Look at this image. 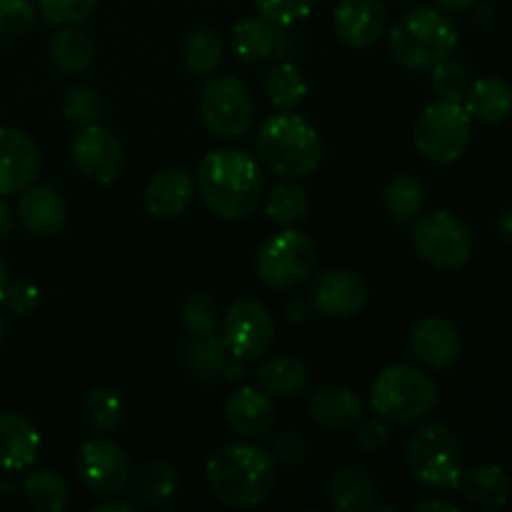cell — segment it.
Here are the masks:
<instances>
[{
  "instance_id": "6da1fadb",
  "label": "cell",
  "mask_w": 512,
  "mask_h": 512,
  "mask_svg": "<svg viewBox=\"0 0 512 512\" xmlns=\"http://www.w3.org/2000/svg\"><path fill=\"white\" fill-rule=\"evenodd\" d=\"M198 193L205 208L220 220H245L258 210L265 195V173L245 150H213L198 165Z\"/></svg>"
},
{
  "instance_id": "7a4b0ae2",
  "label": "cell",
  "mask_w": 512,
  "mask_h": 512,
  "mask_svg": "<svg viewBox=\"0 0 512 512\" xmlns=\"http://www.w3.org/2000/svg\"><path fill=\"white\" fill-rule=\"evenodd\" d=\"M208 488L228 508H255L278 485L273 453L255 443H230L208 460Z\"/></svg>"
},
{
  "instance_id": "3957f363",
  "label": "cell",
  "mask_w": 512,
  "mask_h": 512,
  "mask_svg": "<svg viewBox=\"0 0 512 512\" xmlns=\"http://www.w3.org/2000/svg\"><path fill=\"white\" fill-rule=\"evenodd\" d=\"M260 160L270 173L280 178H308L323 165L325 145L315 125H310L303 115L275 113L263 120L255 140Z\"/></svg>"
},
{
  "instance_id": "277c9868",
  "label": "cell",
  "mask_w": 512,
  "mask_h": 512,
  "mask_svg": "<svg viewBox=\"0 0 512 512\" xmlns=\"http://www.w3.org/2000/svg\"><path fill=\"white\" fill-rule=\"evenodd\" d=\"M458 45V28L438 8L408 10L390 30V53L410 70H428L450 58Z\"/></svg>"
},
{
  "instance_id": "5b68a950",
  "label": "cell",
  "mask_w": 512,
  "mask_h": 512,
  "mask_svg": "<svg viewBox=\"0 0 512 512\" xmlns=\"http://www.w3.org/2000/svg\"><path fill=\"white\" fill-rule=\"evenodd\" d=\"M370 405L375 415L390 423H418L428 418L438 405V388L433 378L415 365L395 363L375 378Z\"/></svg>"
},
{
  "instance_id": "8992f818",
  "label": "cell",
  "mask_w": 512,
  "mask_h": 512,
  "mask_svg": "<svg viewBox=\"0 0 512 512\" xmlns=\"http://www.w3.org/2000/svg\"><path fill=\"white\" fill-rule=\"evenodd\" d=\"M405 465L425 488L453 490L463 478L465 448L458 435L445 425H425L408 440Z\"/></svg>"
},
{
  "instance_id": "52a82bcc",
  "label": "cell",
  "mask_w": 512,
  "mask_h": 512,
  "mask_svg": "<svg viewBox=\"0 0 512 512\" xmlns=\"http://www.w3.org/2000/svg\"><path fill=\"white\" fill-rule=\"evenodd\" d=\"M318 268V248L308 233L283 228L270 235L255 253V273L268 288L293 290L313 278Z\"/></svg>"
},
{
  "instance_id": "ba28073f",
  "label": "cell",
  "mask_w": 512,
  "mask_h": 512,
  "mask_svg": "<svg viewBox=\"0 0 512 512\" xmlns=\"http://www.w3.org/2000/svg\"><path fill=\"white\" fill-rule=\"evenodd\" d=\"M473 135V118L453 100L430 103L415 123V148L430 163L450 165L463 158Z\"/></svg>"
},
{
  "instance_id": "9c48e42d",
  "label": "cell",
  "mask_w": 512,
  "mask_h": 512,
  "mask_svg": "<svg viewBox=\"0 0 512 512\" xmlns=\"http://www.w3.org/2000/svg\"><path fill=\"white\" fill-rule=\"evenodd\" d=\"M413 248L433 268L460 270L473 258V233L468 223L450 210H433L415 220Z\"/></svg>"
},
{
  "instance_id": "30bf717a",
  "label": "cell",
  "mask_w": 512,
  "mask_h": 512,
  "mask_svg": "<svg viewBox=\"0 0 512 512\" xmlns=\"http://www.w3.org/2000/svg\"><path fill=\"white\" fill-rule=\"evenodd\" d=\"M200 115L215 135L225 140L243 138L255 120V98L243 80L220 75L208 80L200 93Z\"/></svg>"
},
{
  "instance_id": "8fae6325",
  "label": "cell",
  "mask_w": 512,
  "mask_h": 512,
  "mask_svg": "<svg viewBox=\"0 0 512 512\" xmlns=\"http://www.w3.org/2000/svg\"><path fill=\"white\" fill-rule=\"evenodd\" d=\"M75 473L90 493L118 498L133 478V465L125 450L110 438L85 440L75 453Z\"/></svg>"
},
{
  "instance_id": "7c38bea8",
  "label": "cell",
  "mask_w": 512,
  "mask_h": 512,
  "mask_svg": "<svg viewBox=\"0 0 512 512\" xmlns=\"http://www.w3.org/2000/svg\"><path fill=\"white\" fill-rule=\"evenodd\" d=\"M275 338V320L260 300H235L223 320V340L235 358H263Z\"/></svg>"
},
{
  "instance_id": "4fadbf2b",
  "label": "cell",
  "mask_w": 512,
  "mask_h": 512,
  "mask_svg": "<svg viewBox=\"0 0 512 512\" xmlns=\"http://www.w3.org/2000/svg\"><path fill=\"white\" fill-rule=\"evenodd\" d=\"M70 153H73L75 168L100 185L115 183L125 168L123 143L115 138V133L98 123L83 125V130L75 133Z\"/></svg>"
},
{
  "instance_id": "5bb4252c",
  "label": "cell",
  "mask_w": 512,
  "mask_h": 512,
  "mask_svg": "<svg viewBox=\"0 0 512 512\" xmlns=\"http://www.w3.org/2000/svg\"><path fill=\"white\" fill-rule=\"evenodd\" d=\"M368 283L353 270H325L310 288V305L325 318H350L368 305Z\"/></svg>"
},
{
  "instance_id": "9a60e30c",
  "label": "cell",
  "mask_w": 512,
  "mask_h": 512,
  "mask_svg": "<svg viewBox=\"0 0 512 512\" xmlns=\"http://www.w3.org/2000/svg\"><path fill=\"white\" fill-rule=\"evenodd\" d=\"M40 170V150L28 133L0 125V195L23 193Z\"/></svg>"
},
{
  "instance_id": "2e32d148",
  "label": "cell",
  "mask_w": 512,
  "mask_h": 512,
  "mask_svg": "<svg viewBox=\"0 0 512 512\" xmlns=\"http://www.w3.org/2000/svg\"><path fill=\"white\" fill-rule=\"evenodd\" d=\"M333 23L335 33L348 48L365 50L383 38L388 13L383 0H340Z\"/></svg>"
},
{
  "instance_id": "e0dca14e",
  "label": "cell",
  "mask_w": 512,
  "mask_h": 512,
  "mask_svg": "<svg viewBox=\"0 0 512 512\" xmlns=\"http://www.w3.org/2000/svg\"><path fill=\"white\" fill-rule=\"evenodd\" d=\"M15 218L23 225L25 233L35 238H50V235H58L68 223V205L58 190L48 185H35V188L28 185L18 198Z\"/></svg>"
},
{
  "instance_id": "ac0fdd59",
  "label": "cell",
  "mask_w": 512,
  "mask_h": 512,
  "mask_svg": "<svg viewBox=\"0 0 512 512\" xmlns=\"http://www.w3.org/2000/svg\"><path fill=\"white\" fill-rule=\"evenodd\" d=\"M410 348L415 358L433 370H448L463 355V340L453 323L443 318H423L410 330Z\"/></svg>"
},
{
  "instance_id": "d6986e66",
  "label": "cell",
  "mask_w": 512,
  "mask_h": 512,
  "mask_svg": "<svg viewBox=\"0 0 512 512\" xmlns=\"http://www.w3.org/2000/svg\"><path fill=\"white\" fill-rule=\"evenodd\" d=\"M225 420L230 430L243 438H268L278 420V410L265 390L238 388L225 403Z\"/></svg>"
},
{
  "instance_id": "ffe728a7",
  "label": "cell",
  "mask_w": 512,
  "mask_h": 512,
  "mask_svg": "<svg viewBox=\"0 0 512 512\" xmlns=\"http://www.w3.org/2000/svg\"><path fill=\"white\" fill-rule=\"evenodd\" d=\"M363 415V398L348 385H323L310 395V418L325 430H350Z\"/></svg>"
},
{
  "instance_id": "44dd1931",
  "label": "cell",
  "mask_w": 512,
  "mask_h": 512,
  "mask_svg": "<svg viewBox=\"0 0 512 512\" xmlns=\"http://www.w3.org/2000/svg\"><path fill=\"white\" fill-rule=\"evenodd\" d=\"M195 180L188 170L168 168L155 173L145 185V208L153 218H178L193 200Z\"/></svg>"
},
{
  "instance_id": "7402d4cb",
  "label": "cell",
  "mask_w": 512,
  "mask_h": 512,
  "mask_svg": "<svg viewBox=\"0 0 512 512\" xmlns=\"http://www.w3.org/2000/svg\"><path fill=\"white\" fill-rule=\"evenodd\" d=\"M40 435L23 413H0V470L20 473L38 458Z\"/></svg>"
},
{
  "instance_id": "603a6c76",
  "label": "cell",
  "mask_w": 512,
  "mask_h": 512,
  "mask_svg": "<svg viewBox=\"0 0 512 512\" xmlns=\"http://www.w3.org/2000/svg\"><path fill=\"white\" fill-rule=\"evenodd\" d=\"M328 500L338 512H368L378 508V485L358 465L335 470L328 480Z\"/></svg>"
},
{
  "instance_id": "cb8c5ba5",
  "label": "cell",
  "mask_w": 512,
  "mask_h": 512,
  "mask_svg": "<svg viewBox=\"0 0 512 512\" xmlns=\"http://www.w3.org/2000/svg\"><path fill=\"white\" fill-rule=\"evenodd\" d=\"M470 118L485 125H500L512 115V85L503 78H478L465 93Z\"/></svg>"
},
{
  "instance_id": "d4e9b609",
  "label": "cell",
  "mask_w": 512,
  "mask_h": 512,
  "mask_svg": "<svg viewBox=\"0 0 512 512\" xmlns=\"http://www.w3.org/2000/svg\"><path fill=\"white\" fill-rule=\"evenodd\" d=\"M255 378L260 390H265L270 398H298L310 383L308 368L295 355H270L258 365Z\"/></svg>"
},
{
  "instance_id": "484cf974",
  "label": "cell",
  "mask_w": 512,
  "mask_h": 512,
  "mask_svg": "<svg viewBox=\"0 0 512 512\" xmlns=\"http://www.w3.org/2000/svg\"><path fill=\"white\" fill-rule=\"evenodd\" d=\"M458 488L463 490V495L470 503L480 505V508H505L512 495L508 473L495 463H483L470 470H463Z\"/></svg>"
},
{
  "instance_id": "4316f807",
  "label": "cell",
  "mask_w": 512,
  "mask_h": 512,
  "mask_svg": "<svg viewBox=\"0 0 512 512\" xmlns=\"http://www.w3.org/2000/svg\"><path fill=\"white\" fill-rule=\"evenodd\" d=\"M95 40L88 33L75 28H63L48 40V55L63 73H83L93 65Z\"/></svg>"
},
{
  "instance_id": "83f0119b",
  "label": "cell",
  "mask_w": 512,
  "mask_h": 512,
  "mask_svg": "<svg viewBox=\"0 0 512 512\" xmlns=\"http://www.w3.org/2000/svg\"><path fill=\"white\" fill-rule=\"evenodd\" d=\"M178 468L168 460H150L135 475V495L148 508L170 503L178 493Z\"/></svg>"
},
{
  "instance_id": "f1b7e54d",
  "label": "cell",
  "mask_w": 512,
  "mask_h": 512,
  "mask_svg": "<svg viewBox=\"0 0 512 512\" xmlns=\"http://www.w3.org/2000/svg\"><path fill=\"white\" fill-rule=\"evenodd\" d=\"M265 213L273 223L283 225V228H298L300 223L308 220L310 198L303 185H298L295 180H285L268 193Z\"/></svg>"
},
{
  "instance_id": "f546056e",
  "label": "cell",
  "mask_w": 512,
  "mask_h": 512,
  "mask_svg": "<svg viewBox=\"0 0 512 512\" xmlns=\"http://www.w3.org/2000/svg\"><path fill=\"white\" fill-rule=\"evenodd\" d=\"M383 205L395 223H413L425 208V188L413 175H398L383 190Z\"/></svg>"
},
{
  "instance_id": "4dcf8cb0",
  "label": "cell",
  "mask_w": 512,
  "mask_h": 512,
  "mask_svg": "<svg viewBox=\"0 0 512 512\" xmlns=\"http://www.w3.org/2000/svg\"><path fill=\"white\" fill-rule=\"evenodd\" d=\"M275 28L265 18H245L233 28L235 55L245 63H260L275 50Z\"/></svg>"
},
{
  "instance_id": "1f68e13d",
  "label": "cell",
  "mask_w": 512,
  "mask_h": 512,
  "mask_svg": "<svg viewBox=\"0 0 512 512\" xmlns=\"http://www.w3.org/2000/svg\"><path fill=\"white\" fill-rule=\"evenodd\" d=\"M25 503L40 512H63L70 505V485L50 470H35L23 480Z\"/></svg>"
},
{
  "instance_id": "d6a6232c",
  "label": "cell",
  "mask_w": 512,
  "mask_h": 512,
  "mask_svg": "<svg viewBox=\"0 0 512 512\" xmlns=\"http://www.w3.org/2000/svg\"><path fill=\"white\" fill-rule=\"evenodd\" d=\"M223 40L215 30L198 28L185 38L183 45V63L190 73L210 75L223 63Z\"/></svg>"
},
{
  "instance_id": "836d02e7",
  "label": "cell",
  "mask_w": 512,
  "mask_h": 512,
  "mask_svg": "<svg viewBox=\"0 0 512 512\" xmlns=\"http://www.w3.org/2000/svg\"><path fill=\"white\" fill-rule=\"evenodd\" d=\"M265 95L275 108L293 110L308 95V83L293 63H280L265 75Z\"/></svg>"
},
{
  "instance_id": "e575fe53",
  "label": "cell",
  "mask_w": 512,
  "mask_h": 512,
  "mask_svg": "<svg viewBox=\"0 0 512 512\" xmlns=\"http://www.w3.org/2000/svg\"><path fill=\"white\" fill-rule=\"evenodd\" d=\"M230 358V350L220 335L208 333L198 335L188 348V363L195 378L215 380L225 370V363Z\"/></svg>"
},
{
  "instance_id": "d590c367",
  "label": "cell",
  "mask_w": 512,
  "mask_h": 512,
  "mask_svg": "<svg viewBox=\"0 0 512 512\" xmlns=\"http://www.w3.org/2000/svg\"><path fill=\"white\" fill-rule=\"evenodd\" d=\"M85 418L93 433H113L123 420V400L113 388H95L85 400Z\"/></svg>"
},
{
  "instance_id": "8d00e7d4",
  "label": "cell",
  "mask_w": 512,
  "mask_h": 512,
  "mask_svg": "<svg viewBox=\"0 0 512 512\" xmlns=\"http://www.w3.org/2000/svg\"><path fill=\"white\" fill-rule=\"evenodd\" d=\"M218 318H220L218 303H215L213 295L208 293L188 295L183 308H180V320H183V325L188 328V333H193V338L215 333Z\"/></svg>"
},
{
  "instance_id": "74e56055",
  "label": "cell",
  "mask_w": 512,
  "mask_h": 512,
  "mask_svg": "<svg viewBox=\"0 0 512 512\" xmlns=\"http://www.w3.org/2000/svg\"><path fill=\"white\" fill-rule=\"evenodd\" d=\"M430 85L438 93L440 100H453V103H463L465 93L470 88L468 70L458 60H440L438 65H433V75H430Z\"/></svg>"
},
{
  "instance_id": "f35d334b",
  "label": "cell",
  "mask_w": 512,
  "mask_h": 512,
  "mask_svg": "<svg viewBox=\"0 0 512 512\" xmlns=\"http://www.w3.org/2000/svg\"><path fill=\"white\" fill-rule=\"evenodd\" d=\"M100 0H38V10L53 25H75L95 13Z\"/></svg>"
},
{
  "instance_id": "ab89813d",
  "label": "cell",
  "mask_w": 512,
  "mask_h": 512,
  "mask_svg": "<svg viewBox=\"0 0 512 512\" xmlns=\"http://www.w3.org/2000/svg\"><path fill=\"white\" fill-rule=\"evenodd\" d=\"M63 113L70 123L90 125L100 115V95L90 85H75L63 100Z\"/></svg>"
},
{
  "instance_id": "60d3db41",
  "label": "cell",
  "mask_w": 512,
  "mask_h": 512,
  "mask_svg": "<svg viewBox=\"0 0 512 512\" xmlns=\"http://www.w3.org/2000/svg\"><path fill=\"white\" fill-rule=\"evenodd\" d=\"M318 0H253L258 13L275 25H293L308 18Z\"/></svg>"
},
{
  "instance_id": "b9f144b4",
  "label": "cell",
  "mask_w": 512,
  "mask_h": 512,
  "mask_svg": "<svg viewBox=\"0 0 512 512\" xmlns=\"http://www.w3.org/2000/svg\"><path fill=\"white\" fill-rule=\"evenodd\" d=\"M35 23L33 0H0V35H23Z\"/></svg>"
},
{
  "instance_id": "7bdbcfd3",
  "label": "cell",
  "mask_w": 512,
  "mask_h": 512,
  "mask_svg": "<svg viewBox=\"0 0 512 512\" xmlns=\"http://www.w3.org/2000/svg\"><path fill=\"white\" fill-rule=\"evenodd\" d=\"M40 300V290L35 288L33 283H25V280H13L8 283L3 295L5 308L10 310L13 315H30L35 308H38Z\"/></svg>"
},
{
  "instance_id": "ee69618b",
  "label": "cell",
  "mask_w": 512,
  "mask_h": 512,
  "mask_svg": "<svg viewBox=\"0 0 512 512\" xmlns=\"http://www.w3.org/2000/svg\"><path fill=\"white\" fill-rule=\"evenodd\" d=\"M305 453H308V443L300 433L295 430H285L275 438L273 443V458L278 460L280 465H288V468H295L305 460Z\"/></svg>"
},
{
  "instance_id": "f6af8a7d",
  "label": "cell",
  "mask_w": 512,
  "mask_h": 512,
  "mask_svg": "<svg viewBox=\"0 0 512 512\" xmlns=\"http://www.w3.org/2000/svg\"><path fill=\"white\" fill-rule=\"evenodd\" d=\"M390 440V428H388V420L375 415V418L368 420H360V428H358V443L365 453H378L388 445Z\"/></svg>"
},
{
  "instance_id": "bcb514c9",
  "label": "cell",
  "mask_w": 512,
  "mask_h": 512,
  "mask_svg": "<svg viewBox=\"0 0 512 512\" xmlns=\"http://www.w3.org/2000/svg\"><path fill=\"white\" fill-rule=\"evenodd\" d=\"M13 228H15V210L0 198V240L8 238V235L13 233Z\"/></svg>"
},
{
  "instance_id": "7dc6e473",
  "label": "cell",
  "mask_w": 512,
  "mask_h": 512,
  "mask_svg": "<svg viewBox=\"0 0 512 512\" xmlns=\"http://www.w3.org/2000/svg\"><path fill=\"white\" fill-rule=\"evenodd\" d=\"M415 510H420V512H433V510L458 512V508H455V503H450V500H440V498L420 500V503H415Z\"/></svg>"
},
{
  "instance_id": "c3c4849f",
  "label": "cell",
  "mask_w": 512,
  "mask_h": 512,
  "mask_svg": "<svg viewBox=\"0 0 512 512\" xmlns=\"http://www.w3.org/2000/svg\"><path fill=\"white\" fill-rule=\"evenodd\" d=\"M475 3H478V0H435V5L448 10V13H465V10L473 8Z\"/></svg>"
},
{
  "instance_id": "681fc988",
  "label": "cell",
  "mask_w": 512,
  "mask_h": 512,
  "mask_svg": "<svg viewBox=\"0 0 512 512\" xmlns=\"http://www.w3.org/2000/svg\"><path fill=\"white\" fill-rule=\"evenodd\" d=\"M135 505L130 503H123V500H105V503H98L93 505V512H133Z\"/></svg>"
},
{
  "instance_id": "f907efd6",
  "label": "cell",
  "mask_w": 512,
  "mask_h": 512,
  "mask_svg": "<svg viewBox=\"0 0 512 512\" xmlns=\"http://www.w3.org/2000/svg\"><path fill=\"white\" fill-rule=\"evenodd\" d=\"M498 233L505 243H512V208H505L498 218Z\"/></svg>"
},
{
  "instance_id": "816d5d0a",
  "label": "cell",
  "mask_w": 512,
  "mask_h": 512,
  "mask_svg": "<svg viewBox=\"0 0 512 512\" xmlns=\"http://www.w3.org/2000/svg\"><path fill=\"white\" fill-rule=\"evenodd\" d=\"M245 363H248V360H245V358H235V363H230V358H228V363H225L223 373H228L230 380L245 378Z\"/></svg>"
},
{
  "instance_id": "f5cc1de1",
  "label": "cell",
  "mask_w": 512,
  "mask_h": 512,
  "mask_svg": "<svg viewBox=\"0 0 512 512\" xmlns=\"http://www.w3.org/2000/svg\"><path fill=\"white\" fill-rule=\"evenodd\" d=\"M8 268H5L3 258H0V303H3V295H5V288H8Z\"/></svg>"
},
{
  "instance_id": "db71d44e",
  "label": "cell",
  "mask_w": 512,
  "mask_h": 512,
  "mask_svg": "<svg viewBox=\"0 0 512 512\" xmlns=\"http://www.w3.org/2000/svg\"><path fill=\"white\" fill-rule=\"evenodd\" d=\"M5 333H8V325H5V318H3V315H0V345H3Z\"/></svg>"
},
{
  "instance_id": "11a10c76",
  "label": "cell",
  "mask_w": 512,
  "mask_h": 512,
  "mask_svg": "<svg viewBox=\"0 0 512 512\" xmlns=\"http://www.w3.org/2000/svg\"><path fill=\"white\" fill-rule=\"evenodd\" d=\"M395 3H408V0H395Z\"/></svg>"
}]
</instances>
